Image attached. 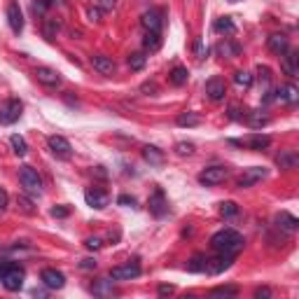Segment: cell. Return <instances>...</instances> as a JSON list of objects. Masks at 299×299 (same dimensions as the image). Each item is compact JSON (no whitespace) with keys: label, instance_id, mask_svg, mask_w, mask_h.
<instances>
[{"label":"cell","instance_id":"obj_1","mask_svg":"<svg viewBox=\"0 0 299 299\" xmlns=\"http://www.w3.org/2000/svg\"><path fill=\"white\" fill-rule=\"evenodd\" d=\"M210 246H213L217 253L234 255V257H236L238 250L243 248V236H241L238 231H234V229H222V231H217V234H213Z\"/></svg>","mask_w":299,"mask_h":299},{"label":"cell","instance_id":"obj_2","mask_svg":"<svg viewBox=\"0 0 299 299\" xmlns=\"http://www.w3.org/2000/svg\"><path fill=\"white\" fill-rule=\"evenodd\" d=\"M19 180H21V187L28 194H42V180H40L38 171L31 169V166H21L19 169Z\"/></svg>","mask_w":299,"mask_h":299},{"label":"cell","instance_id":"obj_3","mask_svg":"<svg viewBox=\"0 0 299 299\" xmlns=\"http://www.w3.org/2000/svg\"><path fill=\"white\" fill-rule=\"evenodd\" d=\"M23 112V103L19 99H9L7 103L0 105V124L7 126V124H14Z\"/></svg>","mask_w":299,"mask_h":299},{"label":"cell","instance_id":"obj_4","mask_svg":"<svg viewBox=\"0 0 299 299\" xmlns=\"http://www.w3.org/2000/svg\"><path fill=\"white\" fill-rule=\"evenodd\" d=\"M140 276V264L138 262H126V264H119L110 271V278L112 281H131V278Z\"/></svg>","mask_w":299,"mask_h":299},{"label":"cell","instance_id":"obj_5","mask_svg":"<svg viewBox=\"0 0 299 299\" xmlns=\"http://www.w3.org/2000/svg\"><path fill=\"white\" fill-rule=\"evenodd\" d=\"M224 178H227V169L224 166H210V169L199 173V183L206 185V187H213V185L224 183Z\"/></svg>","mask_w":299,"mask_h":299},{"label":"cell","instance_id":"obj_6","mask_svg":"<svg viewBox=\"0 0 299 299\" xmlns=\"http://www.w3.org/2000/svg\"><path fill=\"white\" fill-rule=\"evenodd\" d=\"M47 145H49L54 157H59V159H70V154H73V147H70V143L63 136H49Z\"/></svg>","mask_w":299,"mask_h":299},{"label":"cell","instance_id":"obj_7","mask_svg":"<svg viewBox=\"0 0 299 299\" xmlns=\"http://www.w3.org/2000/svg\"><path fill=\"white\" fill-rule=\"evenodd\" d=\"M23 269L21 267H16V264H12V267L7 269V274L0 278L2 281V285L7 288V290H12V292H16V290H21V285H23Z\"/></svg>","mask_w":299,"mask_h":299},{"label":"cell","instance_id":"obj_8","mask_svg":"<svg viewBox=\"0 0 299 299\" xmlns=\"http://www.w3.org/2000/svg\"><path fill=\"white\" fill-rule=\"evenodd\" d=\"M267 178V169H262V166H253V169H246V173L238 178V187L243 190V187H253L255 183H260Z\"/></svg>","mask_w":299,"mask_h":299},{"label":"cell","instance_id":"obj_9","mask_svg":"<svg viewBox=\"0 0 299 299\" xmlns=\"http://www.w3.org/2000/svg\"><path fill=\"white\" fill-rule=\"evenodd\" d=\"M85 201H87V203H89L92 208L100 210V208H105L107 203H110V197H107V192H103V190L89 187V190L85 192Z\"/></svg>","mask_w":299,"mask_h":299},{"label":"cell","instance_id":"obj_10","mask_svg":"<svg viewBox=\"0 0 299 299\" xmlns=\"http://www.w3.org/2000/svg\"><path fill=\"white\" fill-rule=\"evenodd\" d=\"M40 278H42V283H45L49 290H61L63 285H66V276H63L61 271H56V269H45V271L40 274Z\"/></svg>","mask_w":299,"mask_h":299},{"label":"cell","instance_id":"obj_11","mask_svg":"<svg viewBox=\"0 0 299 299\" xmlns=\"http://www.w3.org/2000/svg\"><path fill=\"white\" fill-rule=\"evenodd\" d=\"M274 222H276L278 229H283L285 234H295L299 227V220L295 217V215H290L288 210H281V213H276V217H274Z\"/></svg>","mask_w":299,"mask_h":299},{"label":"cell","instance_id":"obj_12","mask_svg":"<svg viewBox=\"0 0 299 299\" xmlns=\"http://www.w3.org/2000/svg\"><path fill=\"white\" fill-rule=\"evenodd\" d=\"M35 80L45 87H59L61 85V73H56L54 68H45V66H42V68L35 70Z\"/></svg>","mask_w":299,"mask_h":299},{"label":"cell","instance_id":"obj_13","mask_svg":"<svg viewBox=\"0 0 299 299\" xmlns=\"http://www.w3.org/2000/svg\"><path fill=\"white\" fill-rule=\"evenodd\" d=\"M224 94H227L224 80H220V77H210V80L206 82V96L210 100H222Z\"/></svg>","mask_w":299,"mask_h":299},{"label":"cell","instance_id":"obj_14","mask_svg":"<svg viewBox=\"0 0 299 299\" xmlns=\"http://www.w3.org/2000/svg\"><path fill=\"white\" fill-rule=\"evenodd\" d=\"M231 262H234V255L220 253V257H215V260H208L206 262V271H208V274H213V276H217V274H222L224 269L231 267Z\"/></svg>","mask_w":299,"mask_h":299},{"label":"cell","instance_id":"obj_15","mask_svg":"<svg viewBox=\"0 0 299 299\" xmlns=\"http://www.w3.org/2000/svg\"><path fill=\"white\" fill-rule=\"evenodd\" d=\"M7 21H9V28L19 35L23 31V16H21V9H19V2H9L7 5Z\"/></svg>","mask_w":299,"mask_h":299},{"label":"cell","instance_id":"obj_16","mask_svg":"<svg viewBox=\"0 0 299 299\" xmlns=\"http://www.w3.org/2000/svg\"><path fill=\"white\" fill-rule=\"evenodd\" d=\"M140 23H143V28L150 33H161V14L157 9H147L145 14L140 16Z\"/></svg>","mask_w":299,"mask_h":299},{"label":"cell","instance_id":"obj_17","mask_svg":"<svg viewBox=\"0 0 299 299\" xmlns=\"http://www.w3.org/2000/svg\"><path fill=\"white\" fill-rule=\"evenodd\" d=\"M231 145H248L250 150H264V147L271 145V138L269 136H262V133H253L248 140H229Z\"/></svg>","mask_w":299,"mask_h":299},{"label":"cell","instance_id":"obj_18","mask_svg":"<svg viewBox=\"0 0 299 299\" xmlns=\"http://www.w3.org/2000/svg\"><path fill=\"white\" fill-rule=\"evenodd\" d=\"M147 206H150V213L157 215V217H161V215L169 210V201H166V197H164L161 190H157V192L150 197V203H147Z\"/></svg>","mask_w":299,"mask_h":299},{"label":"cell","instance_id":"obj_19","mask_svg":"<svg viewBox=\"0 0 299 299\" xmlns=\"http://www.w3.org/2000/svg\"><path fill=\"white\" fill-rule=\"evenodd\" d=\"M281 56H283V63H281V66H283V73H285V75H290V77H295L299 73V68H297V59H299L297 52L288 49V52H283Z\"/></svg>","mask_w":299,"mask_h":299},{"label":"cell","instance_id":"obj_20","mask_svg":"<svg viewBox=\"0 0 299 299\" xmlns=\"http://www.w3.org/2000/svg\"><path fill=\"white\" fill-rule=\"evenodd\" d=\"M276 164L281 166V169H285V171L297 169V164H299V154L295 152V150H285V152H281V154L276 157Z\"/></svg>","mask_w":299,"mask_h":299},{"label":"cell","instance_id":"obj_21","mask_svg":"<svg viewBox=\"0 0 299 299\" xmlns=\"http://www.w3.org/2000/svg\"><path fill=\"white\" fill-rule=\"evenodd\" d=\"M267 47L274 54H283L290 49V42H288V38H285L283 33H276V35H271V38L267 40Z\"/></svg>","mask_w":299,"mask_h":299},{"label":"cell","instance_id":"obj_22","mask_svg":"<svg viewBox=\"0 0 299 299\" xmlns=\"http://www.w3.org/2000/svg\"><path fill=\"white\" fill-rule=\"evenodd\" d=\"M92 66L99 70L100 75H112L115 73V61L107 56H92Z\"/></svg>","mask_w":299,"mask_h":299},{"label":"cell","instance_id":"obj_23","mask_svg":"<svg viewBox=\"0 0 299 299\" xmlns=\"http://www.w3.org/2000/svg\"><path fill=\"white\" fill-rule=\"evenodd\" d=\"M143 159H145L150 166H161V164H164V152H161L159 147L147 145V147H143Z\"/></svg>","mask_w":299,"mask_h":299},{"label":"cell","instance_id":"obj_24","mask_svg":"<svg viewBox=\"0 0 299 299\" xmlns=\"http://www.w3.org/2000/svg\"><path fill=\"white\" fill-rule=\"evenodd\" d=\"M274 94H276L274 99L283 100V103H295V100L299 99V92H297V87L295 85H285V87H281V89H276Z\"/></svg>","mask_w":299,"mask_h":299},{"label":"cell","instance_id":"obj_25","mask_svg":"<svg viewBox=\"0 0 299 299\" xmlns=\"http://www.w3.org/2000/svg\"><path fill=\"white\" fill-rule=\"evenodd\" d=\"M169 80H171V85H176V87L187 85V80H190V70L185 68V66H176V68L169 73Z\"/></svg>","mask_w":299,"mask_h":299},{"label":"cell","instance_id":"obj_26","mask_svg":"<svg viewBox=\"0 0 299 299\" xmlns=\"http://www.w3.org/2000/svg\"><path fill=\"white\" fill-rule=\"evenodd\" d=\"M201 124V115L199 112H180L178 115V126H199Z\"/></svg>","mask_w":299,"mask_h":299},{"label":"cell","instance_id":"obj_27","mask_svg":"<svg viewBox=\"0 0 299 299\" xmlns=\"http://www.w3.org/2000/svg\"><path fill=\"white\" fill-rule=\"evenodd\" d=\"M143 47H145L147 52H157L161 47V35L159 33H145V38H143Z\"/></svg>","mask_w":299,"mask_h":299},{"label":"cell","instance_id":"obj_28","mask_svg":"<svg viewBox=\"0 0 299 299\" xmlns=\"http://www.w3.org/2000/svg\"><path fill=\"white\" fill-rule=\"evenodd\" d=\"M217 33H227V35H231V33L236 31V26H234V21H231L229 16H220L217 21H215V26H213Z\"/></svg>","mask_w":299,"mask_h":299},{"label":"cell","instance_id":"obj_29","mask_svg":"<svg viewBox=\"0 0 299 299\" xmlns=\"http://www.w3.org/2000/svg\"><path fill=\"white\" fill-rule=\"evenodd\" d=\"M129 68L131 70H143L145 68V61H147V56L143 52H133V54H129Z\"/></svg>","mask_w":299,"mask_h":299},{"label":"cell","instance_id":"obj_30","mask_svg":"<svg viewBox=\"0 0 299 299\" xmlns=\"http://www.w3.org/2000/svg\"><path fill=\"white\" fill-rule=\"evenodd\" d=\"M206 257L203 255H194L190 264H187V271H192V274H201V271H206Z\"/></svg>","mask_w":299,"mask_h":299},{"label":"cell","instance_id":"obj_31","mask_svg":"<svg viewBox=\"0 0 299 299\" xmlns=\"http://www.w3.org/2000/svg\"><path fill=\"white\" fill-rule=\"evenodd\" d=\"M234 82H236V87L248 89V87H253V75L248 70H238V73H234Z\"/></svg>","mask_w":299,"mask_h":299},{"label":"cell","instance_id":"obj_32","mask_svg":"<svg viewBox=\"0 0 299 299\" xmlns=\"http://www.w3.org/2000/svg\"><path fill=\"white\" fill-rule=\"evenodd\" d=\"M9 143H12V150H14V154H19V157H23V154L28 152V145H26V140H23L21 136H12V138H9Z\"/></svg>","mask_w":299,"mask_h":299},{"label":"cell","instance_id":"obj_33","mask_svg":"<svg viewBox=\"0 0 299 299\" xmlns=\"http://www.w3.org/2000/svg\"><path fill=\"white\" fill-rule=\"evenodd\" d=\"M238 292L236 285H222V288H215V290H210V295L213 297H234Z\"/></svg>","mask_w":299,"mask_h":299},{"label":"cell","instance_id":"obj_34","mask_svg":"<svg viewBox=\"0 0 299 299\" xmlns=\"http://www.w3.org/2000/svg\"><path fill=\"white\" fill-rule=\"evenodd\" d=\"M220 213H222L224 217H236L238 206L234 203V201H224V203H220Z\"/></svg>","mask_w":299,"mask_h":299},{"label":"cell","instance_id":"obj_35","mask_svg":"<svg viewBox=\"0 0 299 299\" xmlns=\"http://www.w3.org/2000/svg\"><path fill=\"white\" fill-rule=\"evenodd\" d=\"M246 122L250 124V126H253V129H260V126H264V124L269 122L267 117H262L260 112H250V115L246 117Z\"/></svg>","mask_w":299,"mask_h":299},{"label":"cell","instance_id":"obj_36","mask_svg":"<svg viewBox=\"0 0 299 299\" xmlns=\"http://www.w3.org/2000/svg\"><path fill=\"white\" fill-rule=\"evenodd\" d=\"M217 49H220V54H224V56H238V52H241V47H238V45H229V42H222Z\"/></svg>","mask_w":299,"mask_h":299},{"label":"cell","instance_id":"obj_37","mask_svg":"<svg viewBox=\"0 0 299 299\" xmlns=\"http://www.w3.org/2000/svg\"><path fill=\"white\" fill-rule=\"evenodd\" d=\"M176 154H180V157H190V154H194V145L192 143H178Z\"/></svg>","mask_w":299,"mask_h":299},{"label":"cell","instance_id":"obj_38","mask_svg":"<svg viewBox=\"0 0 299 299\" xmlns=\"http://www.w3.org/2000/svg\"><path fill=\"white\" fill-rule=\"evenodd\" d=\"M19 208H21L23 213H28V215L35 213V206H33V201L28 199V197H19Z\"/></svg>","mask_w":299,"mask_h":299},{"label":"cell","instance_id":"obj_39","mask_svg":"<svg viewBox=\"0 0 299 299\" xmlns=\"http://www.w3.org/2000/svg\"><path fill=\"white\" fill-rule=\"evenodd\" d=\"M49 5H52V0H33V12L35 14H45Z\"/></svg>","mask_w":299,"mask_h":299},{"label":"cell","instance_id":"obj_40","mask_svg":"<svg viewBox=\"0 0 299 299\" xmlns=\"http://www.w3.org/2000/svg\"><path fill=\"white\" fill-rule=\"evenodd\" d=\"M85 246L89 248V250H100V248H103V241H100L99 236H92L85 241Z\"/></svg>","mask_w":299,"mask_h":299},{"label":"cell","instance_id":"obj_41","mask_svg":"<svg viewBox=\"0 0 299 299\" xmlns=\"http://www.w3.org/2000/svg\"><path fill=\"white\" fill-rule=\"evenodd\" d=\"M70 215V208L66 206H54L52 208V217H68Z\"/></svg>","mask_w":299,"mask_h":299},{"label":"cell","instance_id":"obj_42","mask_svg":"<svg viewBox=\"0 0 299 299\" xmlns=\"http://www.w3.org/2000/svg\"><path fill=\"white\" fill-rule=\"evenodd\" d=\"M7 203H9V197H7V192H5V190L0 187V215H2V213H5V210H7Z\"/></svg>","mask_w":299,"mask_h":299},{"label":"cell","instance_id":"obj_43","mask_svg":"<svg viewBox=\"0 0 299 299\" xmlns=\"http://www.w3.org/2000/svg\"><path fill=\"white\" fill-rule=\"evenodd\" d=\"M92 290L96 292V295H107V292H112V290H110V288H107V281H100L99 285H94Z\"/></svg>","mask_w":299,"mask_h":299},{"label":"cell","instance_id":"obj_44","mask_svg":"<svg viewBox=\"0 0 299 299\" xmlns=\"http://www.w3.org/2000/svg\"><path fill=\"white\" fill-rule=\"evenodd\" d=\"M100 14H103V12H100L99 7H89V9H87V16H89V21H100Z\"/></svg>","mask_w":299,"mask_h":299},{"label":"cell","instance_id":"obj_45","mask_svg":"<svg viewBox=\"0 0 299 299\" xmlns=\"http://www.w3.org/2000/svg\"><path fill=\"white\" fill-rule=\"evenodd\" d=\"M117 201H119L122 206H136V199H133V197H126V194H122Z\"/></svg>","mask_w":299,"mask_h":299},{"label":"cell","instance_id":"obj_46","mask_svg":"<svg viewBox=\"0 0 299 299\" xmlns=\"http://www.w3.org/2000/svg\"><path fill=\"white\" fill-rule=\"evenodd\" d=\"M206 56H208V47H203V45L199 42V45H197V59H201V61H203Z\"/></svg>","mask_w":299,"mask_h":299},{"label":"cell","instance_id":"obj_47","mask_svg":"<svg viewBox=\"0 0 299 299\" xmlns=\"http://www.w3.org/2000/svg\"><path fill=\"white\" fill-rule=\"evenodd\" d=\"M255 297H257V299H262V297L267 299V297H271V290H269V288H260V290L255 292Z\"/></svg>","mask_w":299,"mask_h":299},{"label":"cell","instance_id":"obj_48","mask_svg":"<svg viewBox=\"0 0 299 299\" xmlns=\"http://www.w3.org/2000/svg\"><path fill=\"white\" fill-rule=\"evenodd\" d=\"M140 92H150V94H154V92H157V85H154V82H145V85H143V87H140Z\"/></svg>","mask_w":299,"mask_h":299},{"label":"cell","instance_id":"obj_49","mask_svg":"<svg viewBox=\"0 0 299 299\" xmlns=\"http://www.w3.org/2000/svg\"><path fill=\"white\" fill-rule=\"evenodd\" d=\"M80 269H96V260H82L80 262Z\"/></svg>","mask_w":299,"mask_h":299},{"label":"cell","instance_id":"obj_50","mask_svg":"<svg viewBox=\"0 0 299 299\" xmlns=\"http://www.w3.org/2000/svg\"><path fill=\"white\" fill-rule=\"evenodd\" d=\"M173 290H176L173 285H159V295H161V297H164V295H171Z\"/></svg>","mask_w":299,"mask_h":299},{"label":"cell","instance_id":"obj_51","mask_svg":"<svg viewBox=\"0 0 299 299\" xmlns=\"http://www.w3.org/2000/svg\"><path fill=\"white\" fill-rule=\"evenodd\" d=\"M9 267H12V262H0V278L7 274V269H9Z\"/></svg>","mask_w":299,"mask_h":299},{"label":"cell","instance_id":"obj_52","mask_svg":"<svg viewBox=\"0 0 299 299\" xmlns=\"http://www.w3.org/2000/svg\"><path fill=\"white\" fill-rule=\"evenodd\" d=\"M99 2H100V7H105V9L115 7V0H99Z\"/></svg>","mask_w":299,"mask_h":299}]
</instances>
